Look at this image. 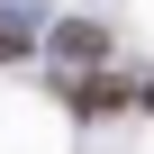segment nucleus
I'll list each match as a JSON object with an SVG mask.
<instances>
[{
  "instance_id": "obj_3",
  "label": "nucleus",
  "mask_w": 154,
  "mask_h": 154,
  "mask_svg": "<svg viewBox=\"0 0 154 154\" xmlns=\"http://www.w3.org/2000/svg\"><path fill=\"white\" fill-rule=\"evenodd\" d=\"M18 54H36V45H27V27H18V18H0V63H18Z\"/></svg>"
},
{
  "instance_id": "obj_1",
  "label": "nucleus",
  "mask_w": 154,
  "mask_h": 154,
  "mask_svg": "<svg viewBox=\"0 0 154 154\" xmlns=\"http://www.w3.org/2000/svg\"><path fill=\"white\" fill-rule=\"evenodd\" d=\"M54 100L82 118V127H100V118L136 109V72H54Z\"/></svg>"
},
{
  "instance_id": "obj_2",
  "label": "nucleus",
  "mask_w": 154,
  "mask_h": 154,
  "mask_svg": "<svg viewBox=\"0 0 154 154\" xmlns=\"http://www.w3.org/2000/svg\"><path fill=\"white\" fill-rule=\"evenodd\" d=\"M45 54H54V72H100V63H109V27H100V18H54Z\"/></svg>"
},
{
  "instance_id": "obj_4",
  "label": "nucleus",
  "mask_w": 154,
  "mask_h": 154,
  "mask_svg": "<svg viewBox=\"0 0 154 154\" xmlns=\"http://www.w3.org/2000/svg\"><path fill=\"white\" fill-rule=\"evenodd\" d=\"M136 109H145V118H154V82H136Z\"/></svg>"
}]
</instances>
